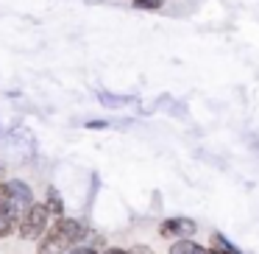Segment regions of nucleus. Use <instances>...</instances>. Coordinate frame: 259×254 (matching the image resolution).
<instances>
[{"instance_id": "f03ea898", "label": "nucleus", "mask_w": 259, "mask_h": 254, "mask_svg": "<svg viewBox=\"0 0 259 254\" xmlns=\"http://www.w3.org/2000/svg\"><path fill=\"white\" fill-rule=\"evenodd\" d=\"M51 224H53V215H51V209H48V204L45 201H34V207L20 218L17 237L20 240L39 243L42 237H45V232L51 229Z\"/></svg>"}, {"instance_id": "dca6fc26", "label": "nucleus", "mask_w": 259, "mask_h": 254, "mask_svg": "<svg viewBox=\"0 0 259 254\" xmlns=\"http://www.w3.org/2000/svg\"><path fill=\"white\" fill-rule=\"evenodd\" d=\"M209 254H223V251H214V248H209Z\"/></svg>"}, {"instance_id": "20e7f679", "label": "nucleus", "mask_w": 259, "mask_h": 254, "mask_svg": "<svg viewBox=\"0 0 259 254\" xmlns=\"http://www.w3.org/2000/svg\"><path fill=\"white\" fill-rule=\"evenodd\" d=\"M198 235V224L195 218L187 215H170L159 224V237L164 240H184V237H195Z\"/></svg>"}, {"instance_id": "0eeeda50", "label": "nucleus", "mask_w": 259, "mask_h": 254, "mask_svg": "<svg viewBox=\"0 0 259 254\" xmlns=\"http://www.w3.org/2000/svg\"><path fill=\"white\" fill-rule=\"evenodd\" d=\"M209 248L214 251H223V254H242V248H237L223 232H209Z\"/></svg>"}, {"instance_id": "7ed1b4c3", "label": "nucleus", "mask_w": 259, "mask_h": 254, "mask_svg": "<svg viewBox=\"0 0 259 254\" xmlns=\"http://www.w3.org/2000/svg\"><path fill=\"white\" fill-rule=\"evenodd\" d=\"M0 196L12 204V209L17 212V218H23V215L34 207V201H36L31 185H28V182H23V179H6L3 185H0Z\"/></svg>"}, {"instance_id": "9b49d317", "label": "nucleus", "mask_w": 259, "mask_h": 254, "mask_svg": "<svg viewBox=\"0 0 259 254\" xmlns=\"http://www.w3.org/2000/svg\"><path fill=\"white\" fill-rule=\"evenodd\" d=\"M128 254H153V248L148 246V243H134L131 248H125Z\"/></svg>"}, {"instance_id": "6e6552de", "label": "nucleus", "mask_w": 259, "mask_h": 254, "mask_svg": "<svg viewBox=\"0 0 259 254\" xmlns=\"http://www.w3.org/2000/svg\"><path fill=\"white\" fill-rule=\"evenodd\" d=\"M45 204H48V209H51L53 218H62L64 215V201H62V196H59V190L53 185L45 190Z\"/></svg>"}, {"instance_id": "1a4fd4ad", "label": "nucleus", "mask_w": 259, "mask_h": 254, "mask_svg": "<svg viewBox=\"0 0 259 254\" xmlns=\"http://www.w3.org/2000/svg\"><path fill=\"white\" fill-rule=\"evenodd\" d=\"M98 101L109 109H117V106H125V103H134V95H109V92H98Z\"/></svg>"}, {"instance_id": "f8f14e48", "label": "nucleus", "mask_w": 259, "mask_h": 254, "mask_svg": "<svg viewBox=\"0 0 259 254\" xmlns=\"http://www.w3.org/2000/svg\"><path fill=\"white\" fill-rule=\"evenodd\" d=\"M67 254H98V248H92V246H87V243H81V246L70 248Z\"/></svg>"}, {"instance_id": "2eb2a0df", "label": "nucleus", "mask_w": 259, "mask_h": 254, "mask_svg": "<svg viewBox=\"0 0 259 254\" xmlns=\"http://www.w3.org/2000/svg\"><path fill=\"white\" fill-rule=\"evenodd\" d=\"M6 179H9V176H6V165L0 162V185H3V182H6Z\"/></svg>"}, {"instance_id": "f257e3e1", "label": "nucleus", "mask_w": 259, "mask_h": 254, "mask_svg": "<svg viewBox=\"0 0 259 254\" xmlns=\"http://www.w3.org/2000/svg\"><path fill=\"white\" fill-rule=\"evenodd\" d=\"M90 226L78 218H70V215H62V218H53L51 229L45 232L39 243H36V254H67L70 248L87 243L90 237Z\"/></svg>"}, {"instance_id": "4468645a", "label": "nucleus", "mask_w": 259, "mask_h": 254, "mask_svg": "<svg viewBox=\"0 0 259 254\" xmlns=\"http://www.w3.org/2000/svg\"><path fill=\"white\" fill-rule=\"evenodd\" d=\"M106 120H90V123H87V129H106Z\"/></svg>"}, {"instance_id": "39448f33", "label": "nucleus", "mask_w": 259, "mask_h": 254, "mask_svg": "<svg viewBox=\"0 0 259 254\" xmlns=\"http://www.w3.org/2000/svg\"><path fill=\"white\" fill-rule=\"evenodd\" d=\"M17 224H20L17 212L12 209V204H9L6 198L0 196V237H12V235H17Z\"/></svg>"}, {"instance_id": "423d86ee", "label": "nucleus", "mask_w": 259, "mask_h": 254, "mask_svg": "<svg viewBox=\"0 0 259 254\" xmlns=\"http://www.w3.org/2000/svg\"><path fill=\"white\" fill-rule=\"evenodd\" d=\"M167 254H209V246L198 243L195 237H184V240H170Z\"/></svg>"}, {"instance_id": "ddd939ff", "label": "nucleus", "mask_w": 259, "mask_h": 254, "mask_svg": "<svg viewBox=\"0 0 259 254\" xmlns=\"http://www.w3.org/2000/svg\"><path fill=\"white\" fill-rule=\"evenodd\" d=\"M98 254H128L125 248H120V246H106L103 251H98Z\"/></svg>"}, {"instance_id": "9d476101", "label": "nucleus", "mask_w": 259, "mask_h": 254, "mask_svg": "<svg viewBox=\"0 0 259 254\" xmlns=\"http://www.w3.org/2000/svg\"><path fill=\"white\" fill-rule=\"evenodd\" d=\"M167 0H131V6L137 12H162Z\"/></svg>"}]
</instances>
